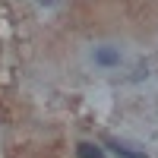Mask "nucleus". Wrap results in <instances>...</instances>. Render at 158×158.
I'll list each match as a JSON object with an SVG mask.
<instances>
[{
  "label": "nucleus",
  "instance_id": "1",
  "mask_svg": "<svg viewBox=\"0 0 158 158\" xmlns=\"http://www.w3.org/2000/svg\"><path fill=\"white\" fill-rule=\"evenodd\" d=\"M95 60L101 63V67H114L120 57H117V51H114V48H98V51H95Z\"/></svg>",
  "mask_w": 158,
  "mask_h": 158
},
{
  "label": "nucleus",
  "instance_id": "3",
  "mask_svg": "<svg viewBox=\"0 0 158 158\" xmlns=\"http://www.w3.org/2000/svg\"><path fill=\"white\" fill-rule=\"evenodd\" d=\"M79 158H104V152L98 146H92V142H82L79 146Z\"/></svg>",
  "mask_w": 158,
  "mask_h": 158
},
{
  "label": "nucleus",
  "instance_id": "2",
  "mask_svg": "<svg viewBox=\"0 0 158 158\" xmlns=\"http://www.w3.org/2000/svg\"><path fill=\"white\" fill-rule=\"evenodd\" d=\"M108 146L117 152V155H123V158H146L142 152H136V149H130V146H123V142H108Z\"/></svg>",
  "mask_w": 158,
  "mask_h": 158
}]
</instances>
